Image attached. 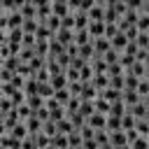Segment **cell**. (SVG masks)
<instances>
[{
  "mask_svg": "<svg viewBox=\"0 0 149 149\" xmlns=\"http://www.w3.org/2000/svg\"><path fill=\"white\" fill-rule=\"evenodd\" d=\"M142 12H144V14H149V0H144V7H142Z\"/></svg>",
  "mask_w": 149,
  "mask_h": 149,
  "instance_id": "30",
  "label": "cell"
},
{
  "mask_svg": "<svg viewBox=\"0 0 149 149\" xmlns=\"http://www.w3.org/2000/svg\"><path fill=\"white\" fill-rule=\"evenodd\" d=\"M144 119H147V121H149V109H147V116H144Z\"/></svg>",
  "mask_w": 149,
  "mask_h": 149,
  "instance_id": "34",
  "label": "cell"
},
{
  "mask_svg": "<svg viewBox=\"0 0 149 149\" xmlns=\"http://www.w3.org/2000/svg\"><path fill=\"white\" fill-rule=\"evenodd\" d=\"M102 149H116V147H114V144H112V142H109V144H105V147H102Z\"/></svg>",
  "mask_w": 149,
  "mask_h": 149,
  "instance_id": "31",
  "label": "cell"
},
{
  "mask_svg": "<svg viewBox=\"0 0 149 149\" xmlns=\"http://www.w3.org/2000/svg\"><path fill=\"white\" fill-rule=\"evenodd\" d=\"M9 135H12L14 140L23 142V140H26V137L30 135V133H28V126H26V121H19V123H16L14 128H12V133H9Z\"/></svg>",
  "mask_w": 149,
  "mask_h": 149,
  "instance_id": "5",
  "label": "cell"
},
{
  "mask_svg": "<svg viewBox=\"0 0 149 149\" xmlns=\"http://www.w3.org/2000/svg\"><path fill=\"white\" fill-rule=\"evenodd\" d=\"M23 93H26V95H37V93H40V81H37L35 77H28V79H26V86H23Z\"/></svg>",
  "mask_w": 149,
  "mask_h": 149,
  "instance_id": "10",
  "label": "cell"
},
{
  "mask_svg": "<svg viewBox=\"0 0 149 149\" xmlns=\"http://www.w3.org/2000/svg\"><path fill=\"white\" fill-rule=\"evenodd\" d=\"M26 79H28V77H23V74H19V72H16V74L12 77V81H9V84H12L14 88H23V86H26Z\"/></svg>",
  "mask_w": 149,
  "mask_h": 149,
  "instance_id": "22",
  "label": "cell"
},
{
  "mask_svg": "<svg viewBox=\"0 0 149 149\" xmlns=\"http://www.w3.org/2000/svg\"><path fill=\"white\" fill-rule=\"evenodd\" d=\"M51 144H56L58 149H70V137H68V135H61V133H58V135H56V137L51 140Z\"/></svg>",
  "mask_w": 149,
  "mask_h": 149,
  "instance_id": "19",
  "label": "cell"
},
{
  "mask_svg": "<svg viewBox=\"0 0 149 149\" xmlns=\"http://www.w3.org/2000/svg\"><path fill=\"white\" fill-rule=\"evenodd\" d=\"M88 42H93V37H91L88 30H74V44H77V47H84V44H88Z\"/></svg>",
  "mask_w": 149,
  "mask_h": 149,
  "instance_id": "11",
  "label": "cell"
},
{
  "mask_svg": "<svg viewBox=\"0 0 149 149\" xmlns=\"http://www.w3.org/2000/svg\"><path fill=\"white\" fill-rule=\"evenodd\" d=\"M105 12H107L105 5H95V7L88 12V19H91V21H105Z\"/></svg>",
  "mask_w": 149,
  "mask_h": 149,
  "instance_id": "12",
  "label": "cell"
},
{
  "mask_svg": "<svg viewBox=\"0 0 149 149\" xmlns=\"http://www.w3.org/2000/svg\"><path fill=\"white\" fill-rule=\"evenodd\" d=\"M47 149H58V147H56V144H51V147H47Z\"/></svg>",
  "mask_w": 149,
  "mask_h": 149,
  "instance_id": "33",
  "label": "cell"
},
{
  "mask_svg": "<svg viewBox=\"0 0 149 149\" xmlns=\"http://www.w3.org/2000/svg\"><path fill=\"white\" fill-rule=\"evenodd\" d=\"M21 28H23V33H26V35H35V33H37V28H40V21H37V19H26Z\"/></svg>",
  "mask_w": 149,
  "mask_h": 149,
  "instance_id": "13",
  "label": "cell"
},
{
  "mask_svg": "<svg viewBox=\"0 0 149 149\" xmlns=\"http://www.w3.org/2000/svg\"><path fill=\"white\" fill-rule=\"evenodd\" d=\"M100 98H105L107 102H116V100H121V98H123V91H116V88L107 86L105 91H100Z\"/></svg>",
  "mask_w": 149,
  "mask_h": 149,
  "instance_id": "7",
  "label": "cell"
},
{
  "mask_svg": "<svg viewBox=\"0 0 149 149\" xmlns=\"http://www.w3.org/2000/svg\"><path fill=\"white\" fill-rule=\"evenodd\" d=\"M137 93L142 95V100L149 95V81H147V79H142V81H140V86H137Z\"/></svg>",
  "mask_w": 149,
  "mask_h": 149,
  "instance_id": "27",
  "label": "cell"
},
{
  "mask_svg": "<svg viewBox=\"0 0 149 149\" xmlns=\"http://www.w3.org/2000/svg\"><path fill=\"white\" fill-rule=\"evenodd\" d=\"M135 123H137V119H135L130 112H126V114L121 116V126H123V130H130V128H135Z\"/></svg>",
  "mask_w": 149,
  "mask_h": 149,
  "instance_id": "18",
  "label": "cell"
},
{
  "mask_svg": "<svg viewBox=\"0 0 149 149\" xmlns=\"http://www.w3.org/2000/svg\"><path fill=\"white\" fill-rule=\"evenodd\" d=\"M130 147H133V149H149V137H142V135H140Z\"/></svg>",
  "mask_w": 149,
  "mask_h": 149,
  "instance_id": "24",
  "label": "cell"
},
{
  "mask_svg": "<svg viewBox=\"0 0 149 149\" xmlns=\"http://www.w3.org/2000/svg\"><path fill=\"white\" fill-rule=\"evenodd\" d=\"M35 116H37L40 121H44V123H47V121H49V107H47V105H44V107H40V109L35 112Z\"/></svg>",
  "mask_w": 149,
  "mask_h": 149,
  "instance_id": "26",
  "label": "cell"
},
{
  "mask_svg": "<svg viewBox=\"0 0 149 149\" xmlns=\"http://www.w3.org/2000/svg\"><path fill=\"white\" fill-rule=\"evenodd\" d=\"M135 130H137L142 137H149V121H147V119H137V123H135Z\"/></svg>",
  "mask_w": 149,
  "mask_h": 149,
  "instance_id": "21",
  "label": "cell"
},
{
  "mask_svg": "<svg viewBox=\"0 0 149 149\" xmlns=\"http://www.w3.org/2000/svg\"><path fill=\"white\" fill-rule=\"evenodd\" d=\"M21 14H23V19H37V7L33 2H26L21 7Z\"/></svg>",
  "mask_w": 149,
  "mask_h": 149,
  "instance_id": "16",
  "label": "cell"
},
{
  "mask_svg": "<svg viewBox=\"0 0 149 149\" xmlns=\"http://www.w3.org/2000/svg\"><path fill=\"white\" fill-rule=\"evenodd\" d=\"M135 44H137L140 49H149V33H140L137 40H135Z\"/></svg>",
  "mask_w": 149,
  "mask_h": 149,
  "instance_id": "23",
  "label": "cell"
},
{
  "mask_svg": "<svg viewBox=\"0 0 149 149\" xmlns=\"http://www.w3.org/2000/svg\"><path fill=\"white\" fill-rule=\"evenodd\" d=\"M121 100H123V102H126L128 107H135V105H140V102H142V95H140L137 91H130V88H126V91H123V98H121Z\"/></svg>",
  "mask_w": 149,
  "mask_h": 149,
  "instance_id": "6",
  "label": "cell"
},
{
  "mask_svg": "<svg viewBox=\"0 0 149 149\" xmlns=\"http://www.w3.org/2000/svg\"><path fill=\"white\" fill-rule=\"evenodd\" d=\"M88 33H91V37H93V40L105 37V33H107V23H105V21H91Z\"/></svg>",
  "mask_w": 149,
  "mask_h": 149,
  "instance_id": "3",
  "label": "cell"
},
{
  "mask_svg": "<svg viewBox=\"0 0 149 149\" xmlns=\"http://www.w3.org/2000/svg\"><path fill=\"white\" fill-rule=\"evenodd\" d=\"M93 49H95V56L102 58V56L112 49V42H109L107 37H98V40H93Z\"/></svg>",
  "mask_w": 149,
  "mask_h": 149,
  "instance_id": "1",
  "label": "cell"
},
{
  "mask_svg": "<svg viewBox=\"0 0 149 149\" xmlns=\"http://www.w3.org/2000/svg\"><path fill=\"white\" fill-rule=\"evenodd\" d=\"M126 135H128V142H130V144H133V142H135V140L140 137V133H137L135 128H130V130H126Z\"/></svg>",
  "mask_w": 149,
  "mask_h": 149,
  "instance_id": "29",
  "label": "cell"
},
{
  "mask_svg": "<svg viewBox=\"0 0 149 149\" xmlns=\"http://www.w3.org/2000/svg\"><path fill=\"white\" fill-rule=\"evenodd\" d=\"M63 28H70V30H74V12H70V14L63 19Z\"/></svg>",
  "mask_w": 149,
  "mask_h": 149,
  "instance_id": "28",
  "label": "cell"
},
{
  "mask_svg": "<svg viewBox=\"0 0 149 149\" xmlns=\"http://www.w3.org/2000/svg\"><path fill=\"white\" fill-rule=\"evenodd\" d=\"M93 86H95L98 91H105V88L109 86V77H107V74H95V77H93Z\"/></svg>",
  "mask_w": 149,
  "mask_h": 149,
  "instance_id": "17",
  "label": "cell"
},
{
  "mask_svg": "<svg viewBox=\"0 0 149 149\" xmlns=\"http://www.w3.org/2000/svg\"><path fill=\"white\" fill-rule=\"evenodd\" d=\"M26 126H28V133H30V135H37V133H42V128H44V121H40V119L33 114V116L26 121Z\"/></svg>",
  "mask_w": 149,
  "mask_h": 149,
  "instance_id": "8",
  "label": "cell"
},
{
  "mask_svg": "<svg viewBox=\"0 0 149 149\" xmlns=\"http://www.w3.org/2000/svg\"><path fill=\"white\" fill-rule=\"evenodd\" d=\"M26 102L33 107V112H37L40 107H44V105H47V100H44L40 93H37V95H28V100H26Z\"/></svg>",
  "mask_w": 149,
  "mask_h": 149,
  "instance_id": "15",
  "label": "cell"
},
{
  "mask_svg": "<svg viewBox=\"0 0 149 149\" xmlns=\"http://www.w3.org/2000/svg\"><path fill=\"white\" fill-rule=\"evenodd\" d=\"M54 98H56V100H58L61 105H68V102H70V100H72L74 95L70 93V88H58V91L54 93Z\"/></svg>",
  "mask_w": 149,
  "mask_h": 149,
  "instance_id": "14",
  "label": "cell"
},
{
  "mask_svg": "<svg viewBox=\"0 0 149 149\" xmlns=\"http://www.w3.org/2000/svg\"><path fill=\"white\" fill-rule=\"evenodd\" d=\"M109 42H112V49H116L119 54H123V51H126V47L130 44V40L126 37V33H119V35H114Z\"/></svg>",
  "mask_w": 149,
  "mask_h": 149,
  "instance_id": "4",
  "label": "cell"
},
{
  "mask_svg": "<svg viewBox=\"0 0 149 149\" xmlns=\"http://www.w3.org/2000/svg\"><path fill=\"white\" fill-rule=\"evenodd\" d=\"M116 149H133V147H130V144H126V147H116Z\"/></svg>",
  "mask_w": 149,
  "mask_h": 149,
  "instance_id": "32",
  "label": "cell"
},
{
  "mask_svg": "<svg viewBox=\"0 0 149 149\" xmlns=\"http://www.w3.org/2000/svg\"><path fill=\"white\" fill-rule=\"evenodd\" d=\"M16 72H12V70H7V68H0V79H2V84H7V81H12V77H14Z\"/></svg>",
  "mask_w": 149,
  "mask_h": 149,
  "instance_id": "25",
  "label": "cell"
},
{
  "mask_svg": "<svg viewBox=\"0 0 149 149\" xmlns=\"http://www.w3.org/2000/svg\"><path fill=\"white\" fill-rule=\"evenodd\" d=\"M51 86L58 91V88H68L70 86V79H68V74L63 72V74H51Z\"/></svg>",
  "mask_w": 149,
  "mask_h": 149,
  "instance_id": "9",
  "label": "cell"
},
{
  "mask_svg": "<svg viewBox=\"0 0 149 149\" xmlns=\"http://www.w3.org/2000/svg\"><path fill=\"white\" fill-rule=\"evenodd\" d=\"M91 128H95V130H107V114H100V112H95L88 121H86Z\"/></svg>",
  "mask_w": 149,
  "mask_h": 149,
  "instance_id": "2",
  "label": "cell"
},
{
  "mask_svg": "<svg viewBox=\"0 0 149 149\" xmlns=\"http://www.w3.org/2000/svg\"><path fill=\"white\" fill-rule=\"evenodd\" d=\"M79 135L84 137V142H88V140H95V128H91V126L86 123V126H81V128H79Z\"/></svg>",
  "mask_w": 149,
  "mask_h": 149,
  "instance_id": "20",
  "label": "cell"
}]
</instances>
